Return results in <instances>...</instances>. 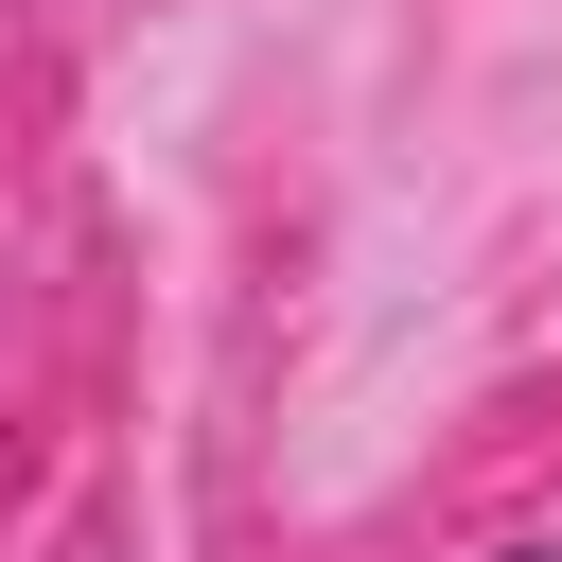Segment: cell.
Instances as JSON below:
<instances>
[{
	"label": "cell",
	"mask_w": 562,
	"mask_h": 562,
	"mask_svg": "<svg viewBox=\"0 0 562 562\" xmlns=\"http://www.w3.org/2000/svg\"><path fill=\"white\" fill-rule=\"evenodd\" d=\"M474 562H562V527H509V544H474Z\"/></svg>",
	"instance_id": "obj_1"
}]
</instances>
